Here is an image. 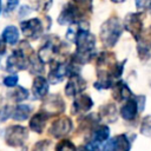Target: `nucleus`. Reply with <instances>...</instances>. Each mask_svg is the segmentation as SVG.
<instances>
[{
  "label": "nucleus",
  "instance_id": "nucleus-5",
  "mask_svg": "<svg viewBox=\"0 0 151 151\" xmlns=\"http://www.w3.org/2000/svg\"><path fill=\"white\" fill-rule=\"evenodd\" d=\"M83 12L72 2L70 1L68 4L65 5V7L63 8L59 18H58V22L60 25H71L74 22L80 21V18L83 17Z\"/></svg>",
  "mask_w": 151,
  "mask_h": 151
},
{
  "label": "nucleus",
  "instance_id": "nucleus-18",
  "mask_svg": "<svg viewBox=\"0 0 151 151\" xmlns=\"http://www.w3.org/2000/svg\"><path fill=\"white\" fill-rule=\"evenodd\" d=\"M7 44L9 45H15L19 41V31L15 26H7L5 27V29L2 31V37H1Z\"/></svg>",
  "mask_w": 151,
  "mask_h": 151
},
{
  "label": "nucleus",
  "instance_id": "nucleus-29",
  "mask_svg": "<svg viewBox=\"0 0 151 151\" xmlns=\"http://www.w3.org/2000/svg\"><path fill=\"white\" fill-rule=\"evenodd\" d=\"M103 151H119L118 146H117V143H116V139L114 138H111L106 142V144L104 145L103 147Z\"/></svg>",
  "mask_w": 151,
  "mask_h": 151
},
{
  "label": "nucleus",
  "instance_id": "nucleus-1",
  "mask_svg": "<svg viewBox=\"0 0 151 151\" xmlns=\"http://www.w3.org/2000/svg\"><path fill=\"white\" fill-rule=\"evenodd\" d=\"M122 32H123V26H122L119 19L116 17L109 18L100 27L99 37H100L101 44L107 48L113 47L117 44V41L119 40Z\"/></svg>",
  "mask_w": 151,
  "mask_h": 151
},
{
  "label": "nucleus",
  "instance_id": "nucleus-9",
  "mask_svg": "<svg viewBox=\"0 0 151 151\" xmlns=\"http://www.w3.org/2000/svg\"><path fill=\"white\" fill-rule=\"evenodd\" d=\"M137 40V52L138 55L143 58H149L151 52V27L143 29L138 35Z\"/></svg>",
  "mask_w": 151,
  "mask_h": 151
},
{
  "label": "nucleus",
  "instance_id": "nucleus-31",
  "mask_svg": "<svg viewBox=\"0 0 151 151\" xmlns=\"http://www.w3.org/2000/svg\"><path fill=\"white\" fill-rule=\"evenodd\" d=\"M136 7L138 9H151V0H136Z\"/></svg>",
  "mask_w": 151,
  "mask_h": 151
},
{
  "label": "nucleus",
  "instance_id": "nucleus-14",
  "mask_svg": "<svg viewBox=\"0 0 151 151\" xmlns=\"http://www.w3.org/2000/svg\"><path fill=\"white\" fill-rule=\"evenodd\" d=\"M112 97L117 101H123V100H127L129 98H131L132 92L124 81H118L113 84L112 86Z\"/></svg>",
  "mask_w": 151,
  "mask_h": 151
},
{
  "label": "nucleus",
  "instance_id": "nucleus-36",
  "mask_svg": "<svg viewBox=\"0 0 151 151\" xmlns=\"http://www.w3.org/2000/svg\"><path fill=\"white\" fill-rule=\"evenodd\" d=\"M0 13H1V0H0Z\"/></svg>",
  "mask_w": 151,
  "mask_h": 151
},
{
  "label": "nucleus",
  "instance_id": "nucleus-2",
  "mask_svg": "<svg viewBox=\"0 0 151 151\" xmlns=\"http://www.w3.org/2000/svg\"><path fill=\"white\" fill-rule=\"evenodd\" d=\"M28 137L27 129L21 125H11L5 131V142L8 146L19 147L22 146Z\"/></svg>",
  "mask_w": 151,
  "mask_h": 151
},
{
  "label": "nucleus",
  "instance_id": "nucleus-3",
  "mask_svg": "<svg viewBox=\"0 0 151 151\" xmlns=\"http://www.w3.org/2000/svg\"><path fill=\"white\" fill-rule=\"evenodd\" d=\"M61 47V41L57 39L55 37L48 39L45 41V44L40 47L38 58L45 64V63H53L55 55L59 53Z\"/></svg>",
  "mask_w": 151,
  "mask_h": 151
},
{
  "label": "nucleus",
  "instance_id": "nucleus-20",
  "mask_svg": "<svg viewBox=\"0 0 151 151\" xmlns=\"http://www.w3.org/2000/svg\"><path fill=\"white\" fill-rule=\"evenodd\" d=\"M110 136V129L106 125H98L92 131V142L94 143H101L105 142Z\"/></svg>",
  "mask_w": 151,
  "mask_h": 151
},
{
  "label": "nucleus",
  "instance_id": "nucleus-37",
  "mask_svg": "<svg viewBox=\"0 0 151 151\" xmlns=\"http://www.w3.org/2000/svg\"><path fill=\"white\" fill-rule=\"evenodd\" d=\"M0 111H1V98H0Z\"/></svg>",
  "mask_w": 151,
  "mask_h": 151
},
{
  "label": "nucleus",
  "instance_id": "nucleus-6",
  "mask_svg": "<svg viewBox=\"0 0 151 151\" xmlns=\"http://www.w3.org/2000/svg\"><path fill=\"white\" fill-rule=\"evenodd\" d=\"M41 111L47 113L50 117L53 114H60L65 111V103L63 98L58 94H52L45 97V100L41 105Z\"/></svg>",
  "mask_w": 151,
  "mask_h": 151
},
{
  "label": "nucleus",
  "instance_id": "nucleus-34",
  "mask_svg": "<svg viewBox=\"0 0 151 151\" xmlns=\"http://www.w3.org/2000/svg\"><path fill=\"white\" fill-rule=\"evenodd\" d=\"M5 52H6V41L2 38H0V57L4 55Z\"/></svg>",
  "mask_w": 151,
  "mask_h": 151
},
{
  "label": "nucleus",
  "instance_id": "nucleus-26",
  "mask_svg": "<svg viewBox=\"0 0 151 151\" xmlns=\"http://www.w3.org/2000/svg\"><path fill=\"white\" fill-rule=\"evenodd\" d=\"M140 132L144 136H151V116L144 117L140 124Z\"/></svg>",
  "mask_w": 151,
  "mask_h": 151
},
{
  "label": "nucleus",
  "instance_id": "nucleus-32",
  "mask_svg": "<svg viewBox=\"0 0 151 151\" xmlns=\"http://www.w3.org/2000/svg\"><path fill=\"white\" fill-rule=\"evenodd\" d=\"M19 4V0H7L6 2V12H12L17 8Z\"/></svg>",
  "mask_w": 151,
  "mask_h": 151
},
{
  "label": "nucleus",
  "instance_id": "nucleus-17",
  "mask_svg": "<svg viewBox=\"0 0 151 151\" xmlns=\"http://www.w3.org/2000/svg\"><path fill=\"white\" fill-rule=\"evenodd\" d=\"M117 114H118V112L113 104H106L99 109V118H101L109 123L114 122L117 119Z\"/></svg>",
  "mask_w": 151,
  "mask_h": 151
},
{
  "label": "nucleus",
  "instance_id": "nucleus-16",
  "mask_svg": "<svg viewBox=\"0 0 151 151\" xmlns=\"http://www.w3.org/2000/svg\"><path fill=\"white\" fill-rule=\"evenodd\" d=\"M48 118H50V116L47 113H45L44 111L37 112L35 114H33V117L29 120V129L37 133H41Z\"/></svg>",
  "mask_w": 151,
  "mask_h": 151
},
{
  "label": "nucleus",
  "instance_id": "nucleus-8",
  "mask_svg": "<svg viewBox=\"0 0 151 151\" xmlns=\"http://www.w3.org/2000/svg\"><path fill=\"white\" fill-rule=\"evenodd\" d=\"M124 28L137 39L143 31V13H129L124 20Z\"/></svg>",
  "mask_w": 151,
  "mask_h": 151
},
{
  "label": "nucleus",
  "instance_id": "nucleus-12",
  "mask_svg": "<svg viewBox=\"0 0 151 151\" xmlns=\"http://www.w3.org/2000/svg\"><path fill=\"white\" fill-rule=\"evenodd\" d=\"M92 106H93V101L91 97L85 93H79L78 96H76L73 100L72 110H73V113H85Z\"/></svg>",
  "mask_w": 151,
  "mask_h": 151
},
{
  "label": "nucleus",
  "instance_id": "nucleus-21",
  "mask_svg": "<svg viewBox=\"0 0 151 151\" xmlns=\"http://www.w3.org/2000/svg\"><path fill=\"white\" fill-rule=\"evenodd\" d=\"M9 97L12 98V100H14L17 103H21L28 98V91L25 87L18 86L17 88H14V91H12L9 93Z\"/></svg>",
  "mask_w": 151,
  "mask_h": 151
},
{
  "label": "nucleus",
  "instance_id": "nucleus-11",
  "mask_svg": "<svg viewBox=\"0 0 151 151\" xmlns=\"http://www.w3.org/2000/svg\"><path fill=\"white\" fill-rule=\"evenodd\" d=\"M68 76V66L67 63L53 61V66H51V71L48 73V80L52 84H57L64 80V78Z\"/></svg>",
  "mask_w": 151,
  "mask_h": 151
},
{
  "label": "nucleus",
  "instance_id": "nucleus-7",
  "mask_svg": "<svg viewBox=\"0 0 151 151\" xmlns=\"http://www.w3.org/2000/svg\"><path fill=\"white\" fill-rule=\"evenodd\" d=\"M71 130H72L71 118H68L66 116H63V117H58L57 119L53 120L48 132L54 138H61V137L66 136Z\"/></svg>",
  "mask_w": 151,
  "mask_h": 151
},
{
  "label": "nucleus",
  "instance_id": "nucleus-24",
  "mask_svg": "<svg viewBox=\"0 0 151 151\" xmlns=\"http://www.w3.org/2000/svg\"><path fill=\"white\" fill-rule=\"evenodd\" d=\"M32 151H52V142L48 139L39 140L34 146Z\"/></svg>",
  "mask_w": 151,
  "mask_h": 151
},
{
  "label": "nucleus",
  "instance_id": "nucleus-35",
  "mask_svg": "<svg viewBox=\"0 0 151 151\" xmlns=\"http://www.w3.org/2000/svg\"><path fill=\"white\" fill-rule=\"evenodd\" d=\"M111 1H112V2H116V4H117V2H123V1H125V0H111Z\"/></svg>",
  "mask_w": 151,
  "mask_h": 151
},
{
  "label": "nucleus",
  "instance_id": "nucleus-25",
  "mask_svg": "<svg viewBox=\"0 0 151 151\" xmlns=\"http://www.w3.org/2000/svg\"><path fill=\"white\" fill-rule=\"evenodd\" d=\"M72 2L83 12H90L92 8V0H72Z\"/></svg>",
  "mask_w": 151,
  "mask_h": 151
},
{
  "label": "nucleus",
  "instance_id": "nucleus-23",
  "mask_svg": "<svg viewBox=\"0 0 151 151\" xmlns=\"http://www.w3.org/2000/svg\"><path fill=\"white\" fill-rule=\"evenodd\" d=\"M55 151H77L74 144L68 139H61L55 145Z\"/></svg>",
  "mask_w": 151,
  "mask_h": 151
},
{
  "label": "nucleus",
  "instance_id": "nucleus-19",
  "mask_svg": "<svg viewBox=\"0 0 151 151\" xmlns=\"http://www.w3.org/2000/svg\"><path fill=\"white\" fill-rule=\"evenodd\" d=\"M32 112V107L27 104H19L14 110H13V113H12V118L14 120H18V122H21V120H25L29 117Z\"/></svg>",
  "mask_w": 151,
  "mask_h": 151
},
{
  "label": "nucleus",
  "instance_id": "nucleus-13",
  "mask_svg": "<svg viewBox=\"0 0 151 151\" xmlns=\"http://www.w3.org/2000/svg\"><path fill=\"white\" fill-rule=\"evenodd\" d=\"M32 92L35 99H44L48 93V81L42 76H37L33 80Z\"/></svg>",
  "mask_w": 151,
  "mask_h": 151
},
{
  "label": "nucleus",
  "instance_id": "nucleus-28",
  "mask_svg": "<svg viewBox=\"0 0 151 151\" xmlns=\"http://www.w3.org/2000/svg\"><path fill=\"white\" fill-rule=\"evenodd\" d=\"M18 80H19V77L17 74H11V76L5 77L4 80H2V83L7 87H15L17 84H18Z\"/></svg>",
  "mask_w": 151,
  "mask_h": 151
},
{
  "label": "nucleus",
  "instance_id": "nucleus-10",
  "mask_svg": "<svg viewBox=\"0 0 151 151\" xmlns=\"http://www.w3.org/2000/svg\"><path fill=\"white\" fill-rule=\"evenodd\" d=\"M86 88V81L84 80L83 77L78 74H72L70 76L66 86H65V93L68 97H76L79 93H81Z\"/></svg>",
  "mask_w": 151,
  "mask_h": 151
},
{
  "label": "nucleus",
  "instance_id": "nucleus-22",
  "mask_svg": "<svg viewBox=\"0 0 151 151\" xmlns=\"http://www.w3.org/2000/svg\"><path fill=\"white\" fill-rule=\"evenodd\" d=\"M114 139H116V143H117V146H118L119 151H130L131 144H130L129 138H127L125 134L116 136Z\"/></svg>",
  "mask_w": 151,
  "mask_h": 151
},
{
  "label": "nucleus",
  "instance_id": "nucleus-15",
  "mask_svg": "<svg viewBox=\"0 0 151 151\" xmlns=\"http://www.w3.org/2000/svg\"><path fill=\"white\" fill-rule=\"evenodd\" d=\"M138 113V105L136 101V98H129L126 103L120 107V116L125 120H133Z\"/></svg>",
  "mask_w": 151,
  "mask_h": 151
},
{
  "label": "nucleus",
  "instance_id": "nucleus-4",
  "mask_svg": "<svg viewBox=\"0 0 151 151\" xmlns=\"http://www.w3.org/2000/svg\"><path fill=\"white\" fill-rule=\"evenodd\" d=\"M20 28L25 38L37 40L44 33V22L39 18L28 19L20 22Z\"/></svg>",
  "mask_w": 151,
  "mask_h": 151
},
{
  "label": "nucleus",
  "instance_id": "nucleus-27",
  "mask_svg": "<svg viewBox=\"0 0 151 151\" xmlns=\"http://www.w3.org/2000/svg\"><path fill=\"white\" fill-rule=\"evenodd\" d=\"M53 0H35L34 7L38 12H47L52 5Z\"/></svg>",
  "mask_w": 151,
  "mask_h": 151
},
{
  "label": "nucleus",
  "instance_id": "nucleus-30",
  "mask_svg": "<svg viewBox=\"0 0 151 151\" xmlns=\"http://www.w3.org/2000/svg\"><path fill=\"white\" fill-rule=\"evenodd\" d=\"M12 113H13V110H12L11 106H5V107H2L1 111H0V120H1V122L6 120L9 116H12Z\"/></svg>",
  "mask_w": 151,
  "mask_h": 151
},
{
  "label": "nucleus",
  "instance_id": "nucleus-33",
  "mask_svg": "<svg viewBox=\"0 0 151 151\" xmlns=\"http://www.w3.org/2000/svg\"><path fill=\"white\" fill-rule=\"evenodd\" d=\"M31 7L29 6H27V5H24V6H21L20 7V9H19V17H26L27 14H29L31 13Z\"/></svg>",
  "mask_w": 151,
  "mask_h": 151
}]
</instances>
